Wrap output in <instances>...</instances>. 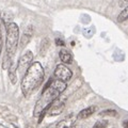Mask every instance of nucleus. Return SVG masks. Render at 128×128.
Masks as SVG:
<instances>
[{
  "label": "nucleus",
  "mask_w": 128,
  "mask_h": 128,
  "mask_svg": "<svg viewBox=\"0 0 128 128\" xmlns=\"http://www.w3.org/2000/svg\"><path fill=\"white\" fill-rule=\"evenodd\" d=\"M45 78V70L40 62H32L24 74L20 88L25 97L30 96L35 90H38Z\"/></svg>",
  "instance_id": "f257e3e1"
},
{
  "label": "nucleus",
  "mask_w": 128,
  "mask_h": 128,
  "mask_svg": "<svg viewBox=\"0 0 128 128\" xmlns=\"http://www.w3.org/2000/svg\"><path fill=\"white\" fill-rule=\"evenodd\" d=\"M66 86H67V83L61 81V80H58V79L51 80L49 86L45 90H43L41 98L38 99L36 105H35L34 116H38L41 112L47 111L48 107L51 105V102L56 100L63 93Z\"/></svg>",
  "instance_id": "f03ea898"
},
{
  "label": "nucleus",
  "mask_w": 128,
  "mask_h": 128,
  "mask_svg": "<svg viewBox=\"0 0 128 128\" xmlns=\"http://www.w3.org/2000/svg\"><path fill=\"white\" fill-rule=\"evenodd\" d=\"M6 54L13 58L19 43V27L17 26V24H15L14 22L8 24L6 27Z\"/></svg>",
  "instance_id": "7ed1b4c3"
},
{
  "label": "nucleus",
  "mask_w": 128,
  "mask_h": 128,
  "mask_svg": "<svg viewBox=\"0 0 128 128\" xmlns=\"http://www.w3.org/2000/svg\"><path fill=\"white\" fill-rule=\"evenodd\" d=\"M33 52L31 50H27L18 60L17 66H16V72L19 75H24L28 70V67L31 65V63L33 62Z\"/></svg>",
  "instance_id": "20e7f679"
},
{
  "label": "nucleus",
  "mask_w": 128,
  "mask_h": 128,
  "mask_svg": "<svg viewBox=\"0 0 128 128\" xmlns=\"http://www.w3.org/2000/svg\"><path fill=\"white\" fill-rule=\"evenodd\" d=\"M54 75L56 79L58 80H61V81L67 83L73 77V72L70 70V68H68L65 64H58L54 68Z\"/></svg>",
  "instance_id": "39448f33"
},
{
  "label": "nucleus",
  "mask_w": 128,
  "mask_h": 128,
  "mask_svg": "<svg viewBox=\"0 0 128 128\" xmlns=\"http://www.w3.org/2000/svg\"><path fill=\"white\" fill-rule=\"evenodd\" d=\"M65 104H66V97L61 94L56 100L51 102V105L49 107H48V109H47L48 114L52 115V116L54 115L61 114L64 110V108H65Z\"/></svg>",
  "instance_id": "423d86ee"
},
{
  "label": "nucleus",
  "mask_w": 128,
  "mask_h": 128,
  "mask_svg": "<svg viewBox=\"0 0 128 128\" xmlns=\"http://www.w3.org/2000/svg\"><path fill=\"white\" fill-rule=\"evenodd\" d=\"M81 83H82V80L80 78H77L76 80H74V82H72L68 86L65 88V90H64L62 95L65 96V97L67 98V96L70 95L72 93H74V92H76L80 86H81Z\"/></svg>",
  "instance_id": "0eeeda50"
},
{
  "label": "nucleus",
  "mask_w": 128,
  "mask_h": 128,
  "mask_svg": "<svg viewBox=\"0 0 128 128\" xmlns=\"http://www.w3.org/2000/svg\"><path fill=\"white\" fill-rule=\"evenodd\" d=\"M32 35H33V27L31 25H29L25 29V31H24V34H22V40H20V48H24L30 42Z\"/></svg>",
  "instance_id": "6e6552de"
},
{
  "label": "nucleus",
  "mask_w": 128,
  "mask_h": 128,
  "mask_svg": "<svg viewBox=\"0 0 128 128\" xmlns=\"http://www.w3.org/2000/svg\"><path fill=\"white\" fill-rule=\"evenodd\" d=\"M59 57H60V60H61L62 64H65V65L66 64H72V62H73V56H72V54L64 47L60 50Z\"/></svg>",
  "instance_id": "1a4fd4ad"
},
{
  "label": "nucleus",
  "mask_w": 128,
  "mask_h": 128,
  "mask_svg": "<svg viewBox=\"0 0 128 128\" xmlns=\"http://www.w3.org/2000/svg\"><path fill=\"white\" fill-rule=\"evenodd\" d=\"M96 110H97V107H96V106H90V107H88V108H86V109H83V110L80 111L76 118H79V120L86 118L91 116L92 114H94Z\"/></svg>",
  "instance_id": "9d476101"
},
{
  "label": "nucleus",
  "mask_w": 128,
  "mask_h": 128,
  "mask_svg": "<svg viewBox=\"0 0 128 128\" xmlns=\"http://www.w3.org/2000/svg\"><path fill=\"white\" fill-rule=\"evenodd\" d=\"M76 118L75 115H70V116H67L61 121L60 123H58V128H70L73 125H75V121H76Z\"/></svg>",
  "instance_id": "9b49d317"
},
{
  "label": "nucleus",
  "mask_w": 128,
  "mask_h": 128,
  "mask_svg": "<svg viewBox=\"0 0 128 128\" xmlns=\"http://www.w3.org/2000/svg\"><path fill=\"white\" fill-rule=\"evenodd\" d=\"M9 79H10L12 84H15V83L17 82V79H18L17 72H16V66L13 65V64H12L9 68Z\"/></svg>",
  "instance_id": "f8f14e48"
},
{
  "label": "nucleus",
  "mask_w": 128,
  "mask_h": 128,
  "mask_svg": "<svg viewBox=\"0 0 128 128\" xmlns=\"http://www.w3.org/2000/svg\"><path fill=\"white\" fill-rule=\"evenodd\" d=\"M49 38H45L42 40L41 42V45H40V54H41V56H44L46 54V51L48 49V47H49Z\"/></svg>",
  "instance_id": "ddd939ff"
},
{
  "label": "nucleus",
  "mask_w": 128,
  "mask_h": 128,
  "mask_svg": "<svg viewBox=\"0 0 128 128\" xmlns=\"http://www.w3.org/2000/svg\"><path fill=\"white\" fill-rule=\"evenodd\" d=\"M11 65H12V58L9 57V56L6 54V56L3 57V60H2V68L3 70H9Z\"/></svg>",
  "instance_id": "4468645a"
},
{
  "label": "nucleus",
  "mask_w": 128,
  "mask_h": 128,
  "mask_svg": "<svg viewBox=\"0 0 128 128\" xmlns=\"http://www.w3.org/2000/svg\"><path fill=\"white\" fill-rule=\"evenodd\" d=\"M6 29H4V24L2 22L1 20V18H0V50H1V48H2V45H3V40H4V33H6Z\"/></svg>",
  "instance_id": "2eb2a0df"
},
{
  "label": "nucleus",
  "mask_w": 128,
  "mask_h": 128,
  "mask_svg": "<svg viewBox=\"0 0 128 128\" xmlns=\"http://www.w3.org/2000/svg\"><path fill=\"white\" fill-rule=\"evenodd\" d=\"M128 18V9L125 8V9H123V11L121 12V14L118 15V22H124Z\"/></svg>",
  "instance_id": "dca6fc26"
},
{
  "label": "nucleus",
  "mask_w": 128,
  "mask_h": 128,
  "mask_svg": "<svg viewBox=\"0 0 128 128\" xmlns=\"http://www.w3.org/2000/svg\"><path fill=\"white\" fill-rule=\"evenodd\" d=\"M99 115H111V116H116L118 115V111L114 110V109H107V110H104L102 112H99Z\"/></svg>",
  "instance_id": "f3484780"
},
{
  "label": "nucleus",
  "mask_w": 128,
  "mask_h": 128,
  "mask_svg": "<svg viewBox=\"0 0 128 128\" xmlns=\"http://www.w3.org/2000/svg\"><path fill=\"white\" fill-rule=\"evenodd\" d=\"M106 125H107V122L106 121H102V122H97L93 126V128H106Z\"/></svg>",
  "instance_id": "a211bd4d"
},
{
  "label": "nucleus",
  "mask_w": 128,
  "mask_h": 128,
  "mask_svg": "<svg viewBox=\"0 0 128 128\" xmlns=\"http://www.w3.org/2000/svg\"><path fill=\"white\" fill-rule=\"evenodd\" d=\"M128 6V0H120V6L123 8V9H125L127 8Z\"/></svg>",
  "instance_id": "6ab92c4d"
},
{
  "label": "nucleus",
  "mask_w": 128,
  "mask_h": 128,
  "mask_svg": "<svg viewBox=\"0 0 128 128\" xmlns=\"http://www.w3.org/2000/svg\"><path fill=\"white\" fill-rule=\"evenodd\" d=\"M56 45H57V46H64V45H65V43H64L63 42V40H61V38H57V40H56Z\"/></svg>",
  "instance_id": "aec40b11"
},
{
  "label": "nucleus",
  "mask_w": 128,
  "mask_h": 128,
  "mask_svg": "<svg viewBox=\"0 0 128 128\" xmlns=\"http://www.w3.org/2000/svg\"><path fill=\"white\" fill-rule=\"evenodd\" d=\"M47 128H58V123H54V124H51V125L47 126Z\"/></svg>",
  "instance_id": "412c9836"
},
{
  "label": "nucleus",
  "mask_w": 128,
  "mask_h": 128,
  "mask_svg": "<svg viewBox=\"0 0 128 128\" xmlns=\"http://www.w3.org/2000/svg\"><path fill=\"white\" fill-rule=\"evenodd\" d=\"M70 128H80V126H78V125H73Z\"/></svg>",
  "instance_id": "4be33fe9"
},
{
  "label": "nucleus",
  "mask_w": 128,
  "mask_h": 128,
  "mask_svg": "<svg viewBox=\"0 0 128 128\" xmlns=\"http://www.w3.org/2000/svg\"><path fill=\"white\" fill-rule=\"evenodd\" d=\"M124 128H127V121L124 122Z\"/></svg>",
  "instance_id": "5701e85b"
},
{
  "label": "nucleus",
  "mask_w": 128,
  "mask_h": 128,
  "mask_svg": "<svg viewBox=\"0 0 128 128\" xmlns=\"http://www.w3.org/2000/svg\"><path fill=\"white\" fill-rule=\"evenodd\" d=\"M0 54H1V50H0Z\"/></svg>",
  "instance_id": "b1692460"
}]
</instances>
